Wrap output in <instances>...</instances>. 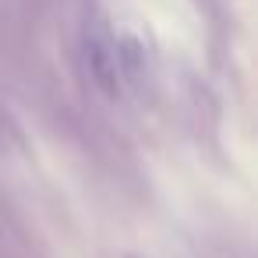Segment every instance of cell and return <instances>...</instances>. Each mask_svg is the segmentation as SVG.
<instances>
[{"label":"cell","mask_w":258,"mask_h":258,"mask_svg":"<svg viewBox=\"0 0 258 258\" xmlns=\"http://www.w3.org/2000/svg\"><path fill=\"white\" fill-rule=\"evenodd\" d=\"M85 60H89V71H92L96 85L106 89L110 96H117V92H120V78H124V71H120V53H117L113 39H110L103 29H89V32H85Z\"/></svg>","instance_id":"1"}]
</instances>
